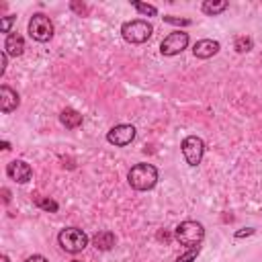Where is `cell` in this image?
Returning <instances> with one entry per match:
<instances>
[{
	"label": "cell",
	"mask_w": 262,
	"mask_h": 262,
	"mask_svg": "<svg viewBox=\"0 0 262 262\" xmlns=\"http://www.w3.org/2000/svg\"><path fill=\"white\" fill-rule=\"evenodd\" d=\"M115 242H117V237H115V233L113 231H98L94 237H92V244L98 248V250H111L113 246H115Z\"/></svg>",
	"instance_id": "obj_14"
},
{
	"label": "cell",
	"mask_w": 262,
	"mask_h": 262,
	"mask_svg": "<svg viewBox=\"0 0 262 262\" xmlns=\"http://www.w3.org/2000/svg\"><path fill=\"white\" fill-rule=\"evenodd\" d=\"M219 49H221L219 41H215V39H201V41L194 43L192 53H194V57H199V59H209V57H213Z\"/></svg>",
	"instance_id": "obj_11"
},
{
	"label": "cell",
	"mask_w": 262,
	"mask_h": 262,
	"mask_svg": "<svg viewBox=\"0 0 262 262\" xmlns=\"http://www.w3.org/2000/svg\"><path fill=\"white\" fill-rule=\"evenodd\" d=\"M233 47H235L237 53H246V51H250L254 47V41L250 37H237L235 43H233Z\"/></svg>",
	"instance_id": "obj_17"
},
{
	"label": "cell",
	"mask_w": 262,
	"mask_h": 262,
	"mask_svg": "<svg viewBox=\"0 0 262 262\" xmlns=\"http://www.w3.org/2000/svg\"><path fill=\"white\" fill-rule=\"evenodd\" d=\"M23 51H25V39L18 33H10L4 41V53L18 57V55H23Z\"/></svg>",
	"instance_id": "obj_12"
},
{
	"label": "cell",
	"mask_w": 262,
	"mask_h": 262,
	"mask_svg": "<svg viewBox=\"0 0 262 262\" xmlns=\"http://www.w3.org/2000/svg\"><path fill=\"white\" fill-rule=\"evenodd\" d=\"M25 262H49L45 256H41V254H33V256H29Z\"/></svg>",
	"instance_id": "obj_25"
},
{
	"label": "cell",
	"mask_w": 262,
	"mask_h": 262,
	"mask_svg": "<svg viewBox=\"0 0 262 262\" xmlns=\"http://www.w3.org/2000/svg\"><path fill=\"white\" fill-rule=\"evenodd\" d=\"M33 203H35L39 209H43V211H49V213H55V211L59 209V205H57L55 201L47 199V196H35V199H33Z\"/></svg>",
	"instance_id": "obj_16"
},
{
	"label": "cell",
	"mask_w": 262,
	"mask_h": 262,
	"mask_svg": "<svg viewBox=\"0 0 262 262\" xmlns=\"http://www.w3.org/2000/svg\"><path fill=\"white\" fill-rule=\"evenodd\" d=\"M127 180L135 190H151L158 182V170H156V166L141 162V164L131 166Z\"/></svg>",
	"instance_id": "obj_1"
},
{
	"label": "cell",
	"mask_w": 262,
	"mask_h": 262,
	"mask_svg": "<svg viewBox=\"0 0 262 262\" xmlns=\"http://www.w3.org/2000/svg\"><path fill=\"white\" fill-rule=\"evenodd\" d=\"M133 139H135V127H133V125H125V123L113 127V129L106 133V141L113 143V145H117V147H125V145H129Z\"/></svg>",
	"instance_id": "obj_8"
},
{
	"label": "cell",
	"mask_w": 262,
	"mask_h": 262,
	"mask_svg": "<svg viewBox=\"0 0 262 262\" xmlns=\"http://www.w3.org/2000/svg\"><path fill=\"white\" fill-rule=\"evenodd\" d=\"M164 18V23H170V25H178V27H188L192 20L190 18H178V16H162Z\"/></svg>",
	"instance_id": "obj_20"
},
{
	"label": "cell",
	"mask_w": 262,
	"mask_h": 262,
	"mask_svg": "<svg viewBox=\"0 0 262 262\" xmlns=\"http://www.w3.org/2000/svg\"><path fill=\"white\" fill-rule=\"evenodd\" d=\"M180 149H182V156H184L186 164L188 166H196V164H201V160L205 156V141L201 137H196V135H188V137L182 139Z\"/></svg>",
	"instance_id": "obj_6"
},
{
	"label": "cell",
	"mask_w": 262,
	"mask_h": 262,
	"mask_svg": "<svg viewBox=\"0 0 262 262\" xmlns=\"http://www.w3.org/2000/svg\"><path fill=\"white\" fill-rule=\"evenodd\" d=\"M174 237L180 242V246L196 248V246H201V242H203V237H205V227H203V223H199V221L186 219V221H182V223L174 229Z\"/></svg>",
	"instance_id": "obj_2"
},
{
	"label": "cell",
	"mask_w": 262,
	"mask_h": 262,
	"mask_svg": "<svg viewBox=\"0 0 262 262\" xmlns=\"http://www.w3.org/2000/svg\"><path fill=\"white\" fill-rule=\"evenodd\" d=\"M201 8H203L205 14H209V16H217V14H221V12L227 8V2H225V0H205Z\"/></svg>",
	"instance_id": "obj_15"
},
{
	"label": "cell",
	"mask_w": 262,
	"mask_h": 262,
	"mask_svg": "<svg viewBox=\"0 0 262 262\" xmlns=\"http://www.w3.org/2000/svg\"><path fill=\"white\" fill-rule=\"evenodd\" d=\"M2 201H4V203L10 201V190H8V188H2Z\"/></svg>",
	"instance_id": "obj_26"
},
{
	"label": "cell",
	"mask_w": 262,
	"mask_h": 262,
	"mask_svg": "<svg viewBox=\"0 0 262 262\" xmlns=\"http://www.w3.org/2000/svg\"><path fill=\"white\" fill-rule=\"evenodd\" d=\"M186 47H188V33H184V31H174L168 37H164L160 43L162 55H178Z\"/></svg>",
	"instance_id": "obj_7"
},
{
	"label": "cell",
	"mask_w": 262,
	"mask_h": 262,
	"mask_svg": "<svg viewBox=\"0 0 262 262\" xmlns=\"http://www.w3.org/2000/svg\"><path fill=\"white\" fill-rule=\"evenodd\" d=\"M72 262H80V260H72Z\"/></svg>",
	"instance_id": "obj_29"
},
{
	"label": "cell",
	"mask_w": 262,
	"mask_h": 262,
	"mask_svg": "<svg viewBox=\"0 0 262 262\" xmlns=\"http://www.w3.org/2000/svg\"><path fill=\"white\" fill-rule=\"evenodd\" d=\"M29 35L31 39L39 41V43H45L53 37V23L49 16H45L43 12H37L31 16L29 20Z\"/></svg>",
	"instance_id": "obj_5"
},
{
	"label": "cell",
	"mask_w": 262,
	"mask_h": 262,
	"mask_svg": "<svg viewBox=\"0 0 262 262\" xmlns=\"http://www.w3.org/2000/svg\"><path fill=\"white\" fill-rule=\"evenodd\" d=\"M2 149H10V143L8 141H2Z\"/></svg>",
	"instance_id": "obj_27"
},
{
	"label": "cell",
	"mask_w": 262,
	"mask_h": 262,
	"mask_svg": "<svg viewBox=\"0 0 262 262\" xmlns=\"http://www.w3.org/2000/svg\"><path fill=\"white\" fill-rule=\"evenodd\" d=\"M16 20V16L14 14H8V16H2V20H0V31L2 33H10V27H12V23Z\"/></svg>",
	"instance_id": "obj_21"
},
{
	"label": "cell",
	"mask_w": 262,
	"mask_h": 262,
	"mask_svg": "<svg viewBox=\"0 0 262 262\" xmlns=\"http://www.w3.org/2000/svg\"><path fill=\"white\" fill-rule=\"evenodd\" d=\"M57 242H59L61 250H66L70 254H78L88 246V235L78 227H66L59 231Z\"/></svg>",
	"instance_id": "obj_4"
},
{
	"label": "cell",
	"mask_w": 262,
	"mask_h": 262,
	"mask_svg": "<svg viewBox=\"0 0 262 262\" xmlns=\"http://www.w3.org/2000/svg\"><path fill=\"white\" fill-rule=\"evenodd\" d=\"M151 33H154V27H151L147 20H141V18H137V20H127V23H123V27H121L123 39H125L127 43H135V45L145 43V41L151 37Z\"/></svg>",
	"instance_id": "obj_3"
},
{
	"label": "cell",
	"mask_w": 262,
	"mask_h": 262,
	"mask_svg": "<svg viewBox=\"0 0 262 262\" xmlns=\"http://www.w3.org/2000/svg\"><path fill=\"white\" fill-rule=\"evenodd\" d=\"M6 174H8V178H12V180L25 184V182L31 180L33 170H31V166H29L27 162H23V160H12V162L6 166Z\"/></svg>",
	"instance_id": "obj_9"
},
{
	"label": "cell",
	"mask_w": 262,
	"mask_h": 262,
	"mask_svg": "<svg viewBox=\"0 0 262 262\" xmlns=\"http://www.w3.org/2000/svg\"><path fill=\"white\" fill-rule=\"evenodd\" d=\"M131 4H133V6H135L139 12H141V14H145V16H156V14H158V8H156V6H151V4L137 2V0H133Z\"/></svg>",
	"instance_id": "obj_18"
},
{
	"label": "cell",
	"mask_w": 262,
	"mask_h": 262,
	"mask_svg": "<svg viewBox=\"0 0 262 262\" xmlns=\"http://www.w3.org/2000/svg\"><path fill=\"white\" fill-rule=\"evenodd\" d=\"M0 262H10V260H8V256H6V254H2V258H0Z\"/></svg>",
	"instance_id": "obj_28"
},
{
	"label": "cell",
	"mask_w": 262,
	"mask_h": 262,
	"mask_svg": "<svg viewBox=\"0 0 262 262\" xmlns=\"http://www.w3.org/2000/svg\"><path fill=\"white\" fill-rule=\"evenodd\" d=\"M59 121H61L63 127H68V129H76V127L82 125V115H80L78 111H74V108H66V111H61Z\"/></svg>",
	"instance_id": "obj_13"
},
{
	"label": "cell",
	"mask_w": 262,
	"mask_h": 262,
	"mask_svg": "<svg viewBox=\"0 0 262 262\" xmlns=\"http://www.w3.org/2000/svg\"><path fill=\"white\" fill-rule=\"evenodd\" d=\"M70 8H72V10H76L80 16H86V14H88V8H86V4H80V2H72V4H70Z\"/></svg>",
	"instance_id": "obj_22"
},
{
	"label": "cell",
	"mask_w": 262,
	"mask_h": 262,
	"mask_svg": "<svg viewBox=\"0 0 262 262\" xmlns=\"http://www.w3.org/2000/svg\"><path fill=\"white\" fill-rule=\"evenodd\" d=\"M6 61H8V55L2 51V55H0V76H4V72H6Z\"/></svg>",
	"instance_id": "obj_24"
},
{
	"label": "cell",
	"mask_w": 262,
	"mask_h": 262,
	"mask_svg": "<svg viewBox=\"0 0 262 262\" xmlns=\"http://www.w3.org/2000/svg\"><path fill=\"white\" fill-rule=\"evenodd\" d=\"M252 233H256V229H254V227H246V229L235 231V237L239 239V237H248V235H252Z\"/></svg>",
	"instance_id": "obj_23"
},
{
	"label": "cell",
	"mask_w": 262,
	"mask_h": 262,
	"mask_svg": "<svg viewBox=\"0 0 262 262\" xmlns=\"http://www.w3.org/2000/svg\"><path fill=\"white\" fill-rule=\"evenodd\" d=\"M199 250H201V246H196V248H188V252H184L176 262H194L196 256H199Z\"/></svg>",
	"instance_id": "obj_19"
},
{
	"label": "cell",
	"mask_w": 262,
	"mask_h": 262,
	"mask_svg": "<svg viewBox=\"0 0 262 262\" xmlns=\"http://www.w3.org/2000/svg\"><path fill=\"white\" fill-rule=\"evenodd\" d=\"M18 104H20L18 92L12 90L10 86L2 84V86H0V111H2V113H12V111L18 108Z\"/></svg>",
	"instance_id": "obj_10"
}]
</instances>
